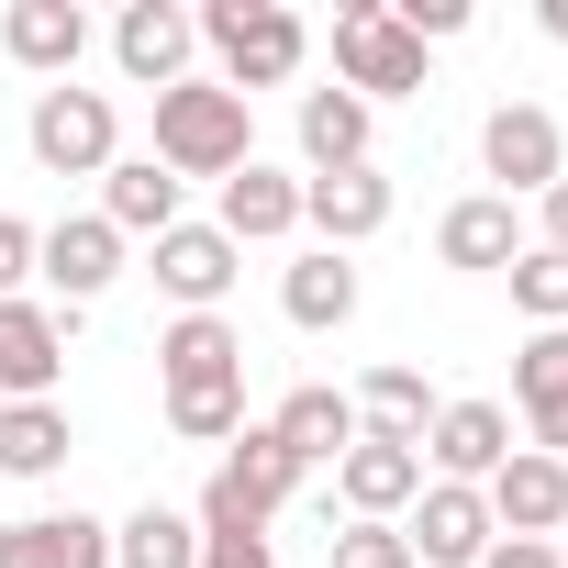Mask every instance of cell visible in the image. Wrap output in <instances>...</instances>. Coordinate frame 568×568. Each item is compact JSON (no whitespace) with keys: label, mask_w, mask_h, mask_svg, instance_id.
<instances>
[{"label":"cell","mask_w":568,"mask_h":568,"mask_svg":"<svg viewBox=\"0 0 568 568\" xmlns=\"http://www.w3.org/2000/svg\"><path fill=\"white\" fill-rule=\"evenodd\" d=\"M156 379H168V435H190V446L245 435V335L223 313H179L156 335Z\"/></svg>","instance_id":"obj_1"},{"label":"cell","mask_w":568,"mask_h":568,"mask_svg":"<svg viewBox=\"0 0 568 568\" xmlns=\"http://www.w3.org/2000/svg\"><path fill=\"white\" fill-rule=\"evenodd\" d=\"M245 156H256V112H245L223 79L156 90V168H168V179H234Z\"/></svg>","instance_id":"obj_2"},{"label":"cell","mask_w":568,"mask_h":568,"mask_svg":"<svg viewBox=\"0 0 568 568\" xmlns=\"http://www.w3.org/2000/svg\"><path fill=\"white\" fill-rule=\"evenodd\" d=\"M201 45L223 57V90L256 101V90H278V79H302L313 23L291 12V0H212V12H201Z\"/></svg>","instance_id":"obj_3"},{"label":"cell","mask_w":568,"mask_h":568,"mask_svg":"<svg viewBox=\"0 0 568 568\" xmlns=\"http://www.w3.org/2000/svg\"><path fill=\"white\" fill-rule=\"evenodd\" d=\"M291 490H302L291 446H278L267 424H245V435L223 446V468L201 479V513H190V524H201V535H267V524H278V501H291Z\"/></svg>","instance_id":"obj_4"},{"label":"cell","mask_w":568,"mask_h":568,"mask_svg":"<svg viewBox=\"0 0 568 568\" xmlns=\"http://www.w3.org/2000/svg\"><path fill=\"white\" fill-rule=\"evenodd\" d=\"M23 145H34V168H45V179H101V168L123 156V112H112V90L57 79V90H34Z\"/></svg>","instance_id":"obj_5"},{"label":"cell","mask_w":568,"mask_h":568,"mask_svg":"<svg viewBox=\"0 0 568 568\" xmlns=\"http://www.w3.org/2000/svg\"><path fill=\"white\" fill-rule=\"evenodd\" d=\"M335 90H357L368 112L424 90V45L390 23V0H346V12H335Z\"/></svg>","instance_id":"obj_6"},{"label":"cell","mask_w":568,"mask_h":568,"mask_svg":"<svg viewBox=\"0 0 568 568\" xmlns=\"http://www.w3.org/2000/svg\"><path fill=\"white\" fill-rule=\"evenodd\" d=\"M479 168L501 179V201L557 190V179H568V134H557V112H546V101H490V123H479Z\"/></svg>","instance_id":"obj_7"},{"label":"cell","mask_w":568,"mask_h":568,"mask_svg":"<svg viewBox=\"0 0 568 568\" xmlns=\"http://www.w3.org/2000/svg\"><path fill=\"white\" fill-rule=\"evenodd\" d=\"M490 501L479 490H457V479H424L413 490V524H402V546H413V568H479L490 557Z\"/></svg>","instance_id":"obj_8"},{"label":"cell","mask_w":568,"mask_h":568,"mask_svg":"<svg viewBox=\"0 0 568 568\" xmlns=\"http://www.w3.org/2000/svg\"><path fill=\"white\" fill-rule=\"evenodd\" d=\"M190 45H201V12H179V0H123V23H112V57L134 90H179Z\"/></svg>","instance_id":"obj_9"},{"label":"cell","mask_w":568,"mask_h":568,"mask_svg":"<svg viewBox=\"0 0 568 568\" xmlns=\"http://www.w3.org/2000/svg\"><path fill=\"white\" fill-rule=\"evenodd\" d=\"M34 278H57V302L79 313V302H101L112 278H123V234H112L101 212H68V223L34 234Z\"/></svg>","instance_id":"obj_10"},{"label":"cell","mask_w":568,"mask_h":568,"mask_svg":"<svg viewBox=\"0 0 568 568\" xmlns=\"http://www.w3.org/2000/svg\"><path fill=\"white\" fill-rule=\"evenodd\" d=\"M501 457H513V413H501V402H435V424H424V468H435V479L479 490Z\"/></svg>","instance_id":"obj_11"},{"label":"cell","mask_w":568,"mask_h":568,"mask_svg":"<svg viewBox=\"0 0 568 568\" xmlns=\"http://www.w3.org/2000/svg\"><path fill=\"white\" fill-rule=\"evenodd\" d=\"M68 313L57 302H0V402H57Z\"/></svg>","instance_id":"obj_12"},{"label":"cell","mask_w":568,"mask_h":568,"mask_svg":"<svg viewBox=\"0 0 568 568\" xmlns=\"http://www.w3.org/2000/svg\"><path fill=\"white\" fill-rule=\"evenodd\" d=\"M234 267H245V245L212 234V223H168V234H156V291H168L179 313H223Z\"/></svg>","instance_id":"obj_13"},{"label":"cell","mask_w":568,"mask_h":568,"mask_svg":"<svg viewBox=\"0 0 568 568\" xmlns=\"http://www.w3.org/2000/svg\"><path fill=\"white\" fill-rule=\"evenodd\" d=\"M0 57L34 68V79L57 90V79H79V57H90V12H79V0H12V12H0Z\"/></svg>","instance_id":"obj_14"},{"label":"cell","mask_w":568,"mask_h":568,"mask_svg":"<svg viewBox=\"0 0 568 568\" xmlns=\"http://www.w3.org/2000/svg\"><path fill=\"white\" fill-rule=\"evenodd\" d=\"M479 501H490L501 535H568V468L535 457V446H513V457L479 479Z\"/></svg>","instance_id":"obj_15"},{"label":"cell","mask_w":568,"mask_h":568,"mask_svg":"<svg viewBox=\"0 0 568 568\" xmlns=\"http://www.w3.org/2000/svg\"><path fill=\"white\" fill-rule=\"evenodd\" d=\"M435 256H446V267H468V278H501V267L524 256V212H513L501 190H468V201H446Z\"/></svg>","instance_id":"obj_16"},{"label":"cell","mask_w":568,"mask_h":568,"mask_svg":"<svg viewBox=\"0 0 568 568\" xmlns=\"http://www.w3.org/2000/svg\"><path fill=\"white\" fill-rule=\"evenodd\" d=\"M413 490H424V457H413V446L357 435V446L335 457V501H346L357 524H402V513H413Z\"/></svg>","instance_id":"obj_17"},{"label":"cell","mask_w":568,"mask_h":568,"mask_svg":"<svg viewBox=\"0 0 568 568\" xmlns=\"http://www.w3.org/2000/svg\"><path fill=\"white\" fill-rule=\"evenodd\" d=\"M513 402H524V424H535V457L568 468V324H535V335H524V357H513Z\"/></svg>","instance_id":"obj_18"},{"label":"cell","mask_w":568,"mask_h":568,"mask_svg":"<svg viewBox=\"0 0 568 568\" xmlns=\"http://www.w3.org/2000/svg\"><path fill=\"white\" fill-rule=\"evenodd\" d=\"M302 223L346 256V245H368V234L390 223V179H379V168H324V179H302Z\"/></svg>","instance_id":"obj_19"},{"label":"cell","mask_w":568,"mask_h":568,"mask_svg":"<svg viewBox=\"0 0 568 568\" xmlns=\"http://www.w3.org/2000/svg\"><path fill=\"white\" fill-rule=\"evenodd\" d=\"M212 234H234V245H278V234H302V179H278V168H234L223 179V201H212Z\"/></svg>","instance_id":"obj_20"},{"label":"cell","mask_w":568,"mask_h":568,"mask_svg":"<svg viewBox=\"0 0 568 568\" xmlns=\"http://www.w3.org/2000/svg\"><path fill=\"white\" fill-rule=\"evenodd\" d=\"M267 435L291 446V468H335V457L357 446V402H346V390H324V379H302L291 402L267 413Z\"/></svg>","instance_id":"obj_21"},{"label":"cell","mask_w":568,"mask_h":568,"mask_svg":"<svg viewBox=\"0 0 568 568\" xmlns=\"http://www.w3.org/2000/svg\"><path fill=\"white\" fill-rule=\"evenodd\" d=\"M101 223H112L123 245H134V234L156 245V234L190 223V212H179V179H168L156 156H112V168H101Z\"/></svg>","instance_id":"obj_22"},{"label":"cell","mask_w":568,"mask_h":568,"mask_svg":"<svg viewBox=\"0 0 568 568\" xmlns=\"http://www.w3.org/2000/svg\"><path fill=\"white\" fill-rule=\"evenodd\" d=\"M346 402H357V435H379V446H413V457H424V424H435L424 368H402V357H390V368H368Z\"/></svg>","instance_id":"obj_23"},{"label":"cell","mask_w":568,"mask_h":568,"mask_svg":"<svg viewBox=\"0 0 568 568\" xmlns=\"http://www.w3.org/2000/svg\"><path fill=\"white\" fill-rule=\"evenodd\" d=\"M278 313H291L302 335H335V324H357V267H346L335 245L291 256V278H278Z\"/></svg>","instance_id":"obj_24"},{"label":"cell","mask_w":568,"mask_h":568,"mask_svg":"<svg viewBox=\"0 0 568 568\" xmlns=\"http://www.w3.org/2000/svg\"><path fill=\"white\" fill-rule=\"evenodd\" d=\"M368 101L357 90H302V156H313V179L324 168H368Z\"/></svg>","instance_id":"obj_25"},{"label":"cell","mask_w":568,"mask_h":568,"mask_svg":"<svg viewBox=\"0 0 568 568\" xmlns=\"http://www.w3.org/2000/svg\"><path fill=\"white\" fill-rule=\"evenodd\" d=\"M12 568H112V524H90V513H34V524H12Z\"/></svg>","instance_id":"obj_26"},{"label":"cell","mask_w":568,"mask_h":568,"mask_svg":"<svg viewBox=\"0 0 568 568\" xmlns=\"http://www.w3.org/2000/svg\"><path fill=\"white\" fill-rule=\"evenodd\" d=\"M68 468V413L57 402H0V479H57Z\"/></svg>","instance_id":"obj_27"},{"label":"cell","mask_w":568,"mask_h":568,"mask_svg":"<svg viewBox=\"0 0 568 568\" xmlns=\"http://www.w3.org/2000/svg\"><path fill=\"white\" fill-rule=\"evenodd\" d=\"M112 568H201V524L168 513V501H145L134 524H112Z\"/></svg>","instance_id":"obj_28"},{"label":"cell","mask_w":568,"mask_h":568,"mask_svg":"<svg viewBox=\"0 0 568 568\" xmlns=\"http://www.w3.org/2000/svg\"><path fill=\"white\" fill-rule=\"evenodd\" d=\"M501 278H513V313L524 324H568V245H524Z\"/></svg>","instance_id":"obj_29"},{"label":"cell","mask_w":568,"mask_h":568,"mask_svg":"<svg viewBox=\"0 0 568 568\" xmlns=\"http://www.w3.org/2000/svg\"><path fill=\"white\" fill-rule=\"evenodd\" d=\"M335 568H413V546H402V524H346Z\"/></svg>","instance_id":"obj_30"},{"label":"cell","mask_w":568,"mask_h":568,"mask_svg":"<svg viewBox=\"0 0 568 568\" xmlns=\"http://www.w3.org/2000/svg\"><path fill=\"white\" fill-rule=\"evenodd\" d=\"M23 278H34V223L0 212V302H23Z\"/></svg>","instance_id":"obj_31"},{"label":"cell","mask_w":568,"mask_h":568,"mask_svg":"<svg viewBox=\"0 0 568 568\" xmlns=\"http://www.w3.org/2000/svg\"><path fill=\"white\" fill-rule=\"evenodd\" d=\"M201 568H278L267 535H201Z\"/></svg>","instance_id":"obj_32"},{"label":"cell","mask_w":568,"mask_h":568,"mask_svg":"<svg viewBox=\"0 0 568 568\" xmlns=\"http://www.w3.org/2000/svg\"><path fill=\"white\" fill-rule=\"evenodd\" d=\"M479 568H557V535H490Z\"/></svg>","instance_id":"obj_33"},{"label":"cell","mask_w":568,"mask_h":568,"mask_svg":"<svg viewBox=\"0 0 568 568\" xmlns=\"http://www.w3.org/2000/svg\"><path fill=\"white\" fill-rule=\"evenodd\" d=\"M535 212H546V245H568V179H557V190H535Z\"/></svg>","instance_id":"obj_34"},{"label":"cell","mask_w":568,"mask_h":568,"mask_svg":"<svg viewBox=\"0 0 568 568\" xmlns=\"http://www.w3.org/2000/svg\"><path fill=\"white\" fill-rule=\"evenodd\" d=\"M535 34H557V45H568V0H535Z\"/></svg>","instance_id":"obj_35"},{"label":"cell","mask_w":568,"mask_h":568,"mask_svg":"<svg viewBox=\"0 0 568 568\" xmlns=\"http://www.w3.org/2000/svg\"><path fill=\"white\" fill-rule=\"evenodd\" d=\"M0 568H12V524H0Z\"/></svg>","instance_id":"obj_36"},{"label":"cell","mask_w":568,"mask_h":568,"mask_svg":"<svg viewBox=\"0 0 568 568\" xmlns=\"http://www.w3.org/2000/svg\"><path fill=\"white\" fill-rule=\"evenodd\" d=\"M557 568H568V535H557Z\"/></svg>","instance_id":"obj_37"}]
</instances>
